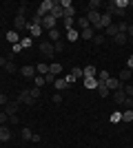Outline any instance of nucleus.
I'll return each instance as SVG.
<instances>
[{"mask_svg":"<svg viewBox=\"0 0 133 148\" xmlns=\"http://www.w3.org/2000/svg\"><path fill=\"white\" fill-rule=\"evenodd\" d=\"M51 9H53V0H42L38 7V11H36V16H40V18H44V16H49Z\"/></svg>","mask_w":133,"mask_h":148,"instance_id":"1","label":"nucleus"},{"mask_svg":"<svg viewBox=\"0 0 133 148\" xmlns=\"http://www.w3.org/2000/svg\"><path fill=\"white\" fill-rule=\"evenodd\" d=\"M60 7H62V11H64V18H73L76 16V7H73L71 0H60Z\"/></svg>","mask_w":133,"mask_h":148,"instance_id":"2","label":"nucleus"},{"mask_svg":"<svg viewBox=\"0 0 133 148\" xmlns=\"http://www.w3.org/2000/svg\"><path fill=\"white\" fill-rule=\"evenodd\" d=\"M40 51H42L44 56L49 58V60H53V56H56V49H53V42H40Z\"/></svg>","mask_w":133,"mask_h":148,"instance_id":"3","label":"nucleus"},{"mask_svg":"<svg viewBox=\"0 0 133 148\" xmlns=\"http://www.w3.org/2000/svg\"><path fill=\"white\" fill-rule=\"evenodd\" d=\"M42 29H47V31H51V29H58V20L53 18L51 13L42 18Z\"/></svg>","mask_w":133,"mask_h":148,"instance_id":"4","label":"nucleus"},{"mask_svg":"<svg viewBox=\"0 0 133 148\" xmlns=\"http://www.w3.org/2000/svg\"><path fill=\"white\" fill-rule=\"evenodd\" d=\"M111 97H113V102H115V104L124 106V102H127V93H124V88H118V91H113V93H111Z\"/></svg>","mask_w":133,"mask_h":148,"instance_id":"5","label":"nucleus"},{"mask_svg":"<svg viewBox=\"0 0 133 148\" xmlns=\"http://www.w3.org/2000/svg\"><path fill=\"white\" fill-rule=\"evenodd\" d=\"M104 84H107V88H109L111 93H113V91H118V88H124V82H120L118 77H109V80L104 82Z\"/></svg>","mask_w":133,"mask_h":148,"instance_id":"6","label":"nucleus"},{"mask_svg":"<svg viewBox=\"0 0 133 148\" xmlns=\"http://www.w3.org/2000/svg\"><path fill=\"white\" fill-rule=\"evenodd\" d=\"M51 16H53L56 20H60V18L64 20V11H62V7H60V0H53V9H51Z\"/></svg>","mask_w":133,"mask_h":148,"instance_id":"7","label":"nucleus"},{"mask_svg":"<svg viewBox=\"0 0 133 148\" xmlns=\"http://www.w3.org/2000/svg\"><path fill=\"white\" fill-rule=\"evenodd\" d=\"M27 25H29V22L25 20V16H16V18H13V31H22V29H27Z\"/></svg>","mask_w":133,"mask_h":148,"instance_id":"8","label":"nucleus"},{"mask_svg":"<svg viewBox=\"0 0 133 148\" xmlns=\"http://www.w3.org/2000/svg\"><path fill=\"white\" fill-rule=\"evenodd\" d=\"M18 102H22V104H27V106H33V102H36V99L31 97V93H29V91H20Z\"/></svg>","mask_w":133,"mask_h":148,"instance_id":"9","label":"nucleus"},{"mask_svg":"<svg viewBox=\"0 0 133 148\" xmlns=\"http://www.w3.org/2000/svg\"><path fill=\"white\" fill-rule=\"evenodd\" d=\"M84 16H87V20H89V25H91V27L100 25V11H87Z\"/></svg>","mask_w":133,"mask_h":148,"instance_id":"10","label":"nucleus"},{"mask_svg":"<svg viewBox=\"0 0 133 148\" xmlns=\"http://www.w3.org/2000/svg\"><path fill=\"white\" fill-rule=\"evenodd\" d=\"M89 20H87V16H80V18H76V31H84V29H89Z\"/></svg>","mask_w":133,"mask_h":148,"instance_id":"11","label":"nucleus"},{"mask_svg":"<svg viewBox=\"0 0 133 148\" xmlns=\"http://www.w3.org/2000/svg\"><path fill=\"white\" fill-rule=\"evenodd\" d=\"M9 139H11V128L7 124H2L0 126V142H9Z\"/></svg>","mask_w":133,"mask_h":148,"instance_id":"12","label":"nucleus"},{"mask_svg":"<svg viewBox=\"0 0 133 148\" xmlns=\"http://www.w3.org/2000/svg\"><path fill=\"white\" fill-rule=\"evenodd\" d=\"M20 73L25 75V77H36V75H38V73H36V66H33V64H27V66H22V69H20Z\"/></svg>","mask_w":133,"mask_h":148,"instance_id":"13","label":"nucleus"},{"mask_svg":"<svg viewBox=\"0 0 133 148\" xmlns=\"http://www.w3.org/2000/svg\"><path fill=\"white\" fill-rule=\"evenodd\" d=\"M118 33H120V27H118V25H111V27L104 29V38H115Z\"/></svg>","mask_w":133,"mask_h":148,"instance_id":"14","label":"nucleus"},{"mask_svg":"<svg viewBox=\"0 0 133 148\" xmlns=\"http://www.w3.org/2000/svg\"><path fill=\"white\" fill-rule=\"evenodd\" d=\"M49 73L58 77V75L62 73V64H60V62H51V64H49Z\"/></svg>","mask_w":133,"mask_h":148,"instance_id":"15","label":"nucleus"},{"mask_svg":"<svg viewBox=\"0 0 133 148\" xmlns=\"http://www.w3.org/2000/svg\"><path fill=\"white\" fill-rule=\"evenodd\" d=\"M18 104H20V102H9V104L5 106V113H7V115H9V117L18 113Z\"/></svg>","mask_w":133,"mask_h":148,"instance_id":"16","label":"nucleus"},{"mask_svg":"<svg viewBox=\"0 0 133 148\" xmlns=\"http://www.w3.org/2000/svg\"><path fill=\"white\" fill-rule=\"evenodd\" d=\"M27 29H29V33H31L33 38H38L40 33H42V27H40V25H31V22H29V25H27Z\"/></svg>","mask_w":133,"mask_h":148,"instance_id":"17","label":"nucleus"},{"mask_svg":"<svg viewBox=\"0 0 133 148\" xmlns=\"http://www.w3.org/2000/svg\"><path fill=\"white\" fill-rule=\"evenodd\" d=\"M36 73H38V75H47V73H49V64H47V62L36 64Z\"/></svg>","mask_w":133,"mask_h":148,"instance_id":"18","label":"nucleus"},{"mask_svg":"<svg viewBox=\"0 0 133 148\" xmlns=\"http://www.w3.org/2000/svg\"><path fill=\"white\" fill-rule=\"evenodd\" d=\"M84 86H87L89 91H93V88H98L100 84H98V80H95V77H84Z\"/></svg>","mask_w":133,"mask_h":148,"instance_id":"19","label":"nucleus"},{"mask_svg":"<svg viewBox=\"0 0 133 148\" xmlns=\"http://www.w3.org/2000/svg\"><path fill=\"white\" fill-rule=\"evenodd\" d=\"M102 7H104V5H102L100 0H91V2H89V7H87V11H100Z\"/></svg>","mask_w":133,"mask_h":148,"instance_id":"20","label":"nucleus"},{"mask_svg":"<svg viewBox=\"0 0 133 148\" xmlns=\"http://www.w3.org/2000/svg\"><path fill=\"white\" fill-rule=\"evenodd\" d=\"M93 36H95V31L89 27V29H84V31H80V38L82 40H93Z\"/></svg>","mask_w":133,"mask_h":148,"instance_id":"21","label":"nucleus"},{"mask_svg":"<svg viewBox=\"0 0 133 148\" xmlns=\"http://www.w3.org/2000/svg\"><path fill=\"white\" fill-rule=\"evenodd\" d=\"M62 27H64L67 31L76 29V18H64V20H62Z\"/></svg>","mask_w":133,"mask_h":148,"instance_id":"22","label":"nucleus"},{"mask_svg":"<svg viewBox=\"0 0 133 148\" xmlns=\"http://www.w3.org/2000/svg\"><path fill=\"white\" fill-rule=\"evenodd\" d=\"M7 40H9L11 44H18V42H20V36H18V31H9V33H7Z\"/></svg>","mask_w":133,"mask_h":148,"instance_id":"23","label":"nucleus"},{"mask_svg":"<svg viewBox=\"0 0 133 148\" xmlns=\"http://www.w3.org/2000/svg\"><path fill=\"white\" fill-rule=\"evenodd\" d=\"M109 77H111V75H109V71H100V73L95 75V80H98V84H104V82H107Z\"/></svg>","mask_w":133,"mask_h":148,"instance_id":"24","label":"nucleus"},{"mask_svg":"<svg viewBox=\"0 0 133 148\" xmlns=\"http://www.w3.org/2000/svg\"><path fill=\"white\" fill-rule=\"evenodd\" d=\"M53 86H56L58 91H62V88H67L69 84H67V80H64V77H56V82H53Z\"/></svg>","mask_w":133,"mask_h":148,"instance_id":"25","label":"nucleus"},{"mask_svg":"<svg viewBox=\"0 0 133 148\" xmlns=\"http://www.w3.org/2000/svg\"><path fill=\"white\" fill-rule=\"evenodd\" d=\"M60 38H62V33H60V29H51V31H49V40H51V42H58Z\"/></svg>","mask_w":133,"mask_h":148,"instance_id":"26","label":"nucleus"},{"mask_svg":"<svg viewBox=\"0 0 133 148\" xmlns=\"http://www.w3.org/2000/svg\"><path fill=\"white\" fill-rule=\"evenodd\" d=\"M113 42H118V44L122 47V44H127V42H129V36H127V33H118V36L113 38Z\"/></svg>","mask_w":133,"mask_h":148,"instance_id":"27","label":"nucleus"},{"mask_svg":"<svg viewBox=\"0 0 133 148\" xmlns=\"http://www.w3.org/2000/svg\"><path fill=\"white\" fill-rule=\"evenodd\" d=\"M131 77H133V71H131V69H124V71L120 73V82H129Z\"/></svg>","mask_w":133,"mask_h":148,"instance_id":"28","label":"nucleus"},{"mask_svg":"<svg viewBox=\"0 0 133 148\" xmlns=\"http://www.w3.org/2000/svg\"><path fill=\"white\" fill-rule=\"evenodd\" d=\"M82 73H84V77H95V75H98V71H95V66H84Z\"/></svg>","mask_w":133,"mask_h":148,"instance_id":"29","label":"nucleus"},{"mask_svg":"<svg viewBox=\"0 0 133 148\" xmlns=\"http://www.w3.org/2000/svg\"><path fill=\"white\" fill-rule=\"evenodd\" d=\"M78 38H80V31H76V29L67 31V40H69V42H76Z\"/></svg>","mask_w":133,"mask_h":148,"instance_id":"30","label":"nucleus"},{"mask_svg":"<svg viewBox=\"0 0 133 148\" xmlns=\"http://www.w3.org/2000/svg\"><path fill=\"white\" fill-rule=\"evenodd\" d=\"M122 122H133V111H131V108L122 111Z\"/></svg>","mask_w":133,"mask_h":148,"instance_id":"31","label":"nucleus"},{"mask_svg":"<svg viewBox=\"0 0 133 148\" xmlns=\"http://www.w3.org/2000/svg\"><path fill=\"white\" fill-rule=\"evenodd\" d=\"M33 84H36L38 88H42L44 84H47V82H44V75H36V77H33Z\"/></svg>","mask_w":133,"mask_h":148,"instance_id":"32","label":"nucleus"},{"mask_svg":"<svg viewBox=\"0 0 133 148\" xmlns=\"http://www.w3.org/2000/svg\"><path fill=\"white\" fill-rule=\"evenodd\" d=\"M64 47H67V44H64V40H58V42H53V49H56V53H62Z\"/></svg>","mask_w":133,"mask_h":148,"instance_id":"33","label":"nucleus"},{"mask_svg":"<svg viewBox=\"0 0 133 148\" xmlns=\"http://www.w3.org/2000/svg\"><path fill=\"white\" fill-rule=\"evenodd\" d=\"M71 75H73L76 80H78V77H84V73H82V69H80V66H73V69H71Z\"/></svg>","mask_w":133,"mask_h":148,"instance_id":"34","label":"nucleus"},{"mask_svg":"<svg viewBox=\"0 0 133 148\" xmlns=\"http://www.w3.org/2000/svg\"><path fill=\"white\" fill-rule=\"evenodd\" d=\"M104 40H107V38H104V33H95L91 42H93V44H102V42H104Z\"/></svg>","mask_w":133,"mask_h":148,"instance_id":"35","label":"nucleus"},{"mask_svg":"<svg viewBox=\"0 0 133 148\" xmlns=\"http://www.w3.org/2000/svg\"><path fill=\"white\" fill-rule=\"evenodd\" d=\"M98 91H100L102 97H109V95H111V91L107 88V84H100V86H98Z\"/></svg>","mask_w":133,"mask_h":148,"instance_id":"36","label":"nucleus"},{"mask_svg":"<svg viewBox=\"0 0 133 148\" xmlns=\"http://www.w3.org/2000/svg\"><path fill=\"white\" fill-rule=\"evenodd\" d=\"M5 71H7V73H16V62L9 60V62L5 64Z\"/></svg>","mask_w":133,"mask_h":148,"instance_id":"37","label":"nucleus"},{"mask_svg":"<svg viewBox=\"0 0 133 148\" xmlns=\"http://www.w3.org/2000/svg\"><path fill=\"white\" fill-rule=\"evenodd\" d=\"M118 122H122V113L118 111V113H111V124H118Z\"/></svg>","mask_w":133,"mask_h":148,"instance_id":"38","label":"nucleus"},{"mask_svg":"<svg viewBox=\"0 0 133 148\" xmlns=\"http://www.w3.org/2000/svg\"><path fill=\"white\" fill-rule=\"evenodd\" d=\"M29 93H31V97H33V99H38L40 95H42V88H38V86H33V88H31V91H29Z\"/></svg>","mask_w":133,"mask_h":148,"instance_id":"39","label":"nucleus"},{"mask_svg":"<svg viewBox=\"0 0 133 148\" xmlns=\"http://www.w3.org/2000/svg\"><path fill=\"white\" fill-rule=\"evenodd\" d=\"M115 7H118V9H124V11H127V7H129V0H115Z\"/></svg>","mask_w":133,"mask_h":148,"instance_id":"40","label":"nucleus"},{"mask_svg":"<svg viewBox=\"0 0 133 148\" xmlns=\"http://www.w3.org/2000/svg\"><path fill=\"white\" fill-rule=\"evenodd\" d=\"M20 44H22V49H29V47H31V36H29V38H22Z\"/></svg>","mask_w":133,"mask_h":148,"instance_id":"41","label":"nucleus"},{"mask_svg":"<svg viewBox=\"0 0 133 148\" xmlns=\"http://www.w3.org/2000/svg\"><path fill=\"white\" fill-rule=\"evenodd\" d=\"M20 135H22V139H31V128H22V133H20Z\"/></svg>","mask_w":133,"mask_h":148,"instance_id":"42","label":"nucleus"},{"mask_svg":"<svg viewBox=\"0 0 133 148\" xmlns=\"http://www.w3.org/2000/svg\"><path fill=\"white\" fill-rule=\"evenodd\" d=\"M124 93L127 97H133V84H124Z\"/></svg>","mask_w":133,"mask_h":148,"instance_id":"43","label":"nucleus"},{"mask_svg":"<svg viewBox=\"0 0 133 148\" xmlns=\"http://www.w3.org/2000/svg\"><path fill=\"white\" fill-rule=\"evenodd\" d=\"M20 51H22V44H11V53H13V56H16V53H20Z\"/></svg>","mask_w":133,"mask_h":148,"instance_id":"44","label":"nucleus"},{"mask_svg":"<svg viewBox=\"0 0 133 148\" xmlns=\"http://www.w3.org/2000/svg\"><path fill=\"white\" fill-rule=\"evenodd\" d=\"M44 82H47V84H53V82H56V75L47 73V75H44Z\"/></svg>","mask_w":133,"mask_h":148,"instance_id":"45","label":"nucleus"},{"mask_svg":"<svg viewBox=\"0 0 133 148\" xmlns=\"http://www.w3.org/2000/svg\"><path fill=\"white\" fill-rule=\"evenodd\" d=\"M25 11H27V2H20V7H18V16H25Z\"/></svg>","mask_w":133,"mask_h":148,"instance_id":"46","label":"nucleus"},{"mask_svg":"<svg viewBox=\"0 0 133 148\" xmlns=\"http://www.w3.org/2000/svg\"><path fill=\"white\" fill-rule=\"evenodd\" d=\"M7 122H9V115H7V113H0V126L7 124Z\"/></svg>","mask_w":133,"mask_h":148,"instance_id":"47","label":"nucleus"},{"mask_svg":"<svg viewBox=\"0 0 133 148\" xmlns=\"http://www.w3.org/2000/svg\"><path fill=\"white\" fill-rule=\"evenodd\" d=\"M9 104V99H7V95H2V93H0V106H7Z\"/></svg>","mask_w":133,"mask_h":148,"instance_id":"48","label":"nucleus"},{"mask_svg":"<svg viewBox=\"0 0 133 148\" xmlns=\"http://www.w3.org/2000/svg\"><path fill=\"white\" fill-rule=\"evenodd\" d=\"M64 80H67V84H73V82H76V77H73V75L69 73V75H67V77H64Z\"/></svg>","mask_w":133,"mask_h":148,"instance_id":"49","label":"nucleus"},{"mask_svg":"<svg viewBox=\"0 0 133 148\" xmlns=\"http://www.w3.org/2000/svg\"><path fill=\"white\" fill-rule=\"evenodd\" d=\"M51 99H53L56 104H60V102H62V95H53V97H51Z\"/></svg>","mask_w":133,"mask_h":148,"instance_id":"50","label":"nucleus"},{"mask_svg":"<svg viewBox=\"0 0 133 148\" xmlns=\"http://www.w3.org/2000/svg\"><path fill=\"white\" fill-rule=\"evenodd\" d=\"M31 142H36V144L40 142V135H38V133H33V135H31Z\"/></svg>","mask_w":133,"mask_h":148,"instance_id":"51","label":"nucleus"},{"mask_svg":"<svg viewBox=\"0 0 133 148\" xmlns=\"http://www.w3.org/2000/svg\"><path fill=\"white\" fill-rule=\"evenodd\" d=\"M127 60H129V66H127V69H131V71H133V56H129Z\"/></svg>","mask_w":133,"mask_h":148,"instance_id":"52","label":"nucleus"},{"mask_svg":"<svg viewBox=\"0 0 133 148\" xmlns=\"http://www.w3.org/2000/svg\"><path fill=\"white\" fill-rule=\"evenodd\" d=\"M7 62H9V60H7V58H0V66L5 69V64H7Z\"/></svg>","mask_w":133,"mask_h":148,"instance_id":"53","label":"nucleus"},{"mask_svg":"<svg viewBox=\"0 0 133 148\" xmlns=\"http://www.w3.org/2000/svg\"><path fill=\"white\" fill-rule=\"evenodd\" d=\"M129 7H131V9H133V0H129Z\"/></svg>","mask_w":133,"mask_h":148,"instance_id":"54","label":"nucleus"},{"mask_svg":"<svg viewBox=\"0 0 133 148\" xmlns=\"http://www.w3.org/2000/svg\"><path fill=\"white\" fill-rule=\"evenodd\" d=\"M129 42H131V44H133V38H131V40H129Z\"/></svg>","mask_w":133,"mask_h":148,"instance_id":"55","label":"nucleus"}]
</instances>
